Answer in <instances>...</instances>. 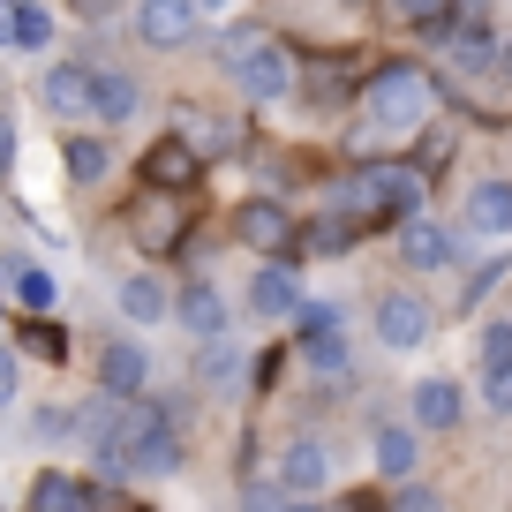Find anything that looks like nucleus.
I'll list each match as a JSON object with an SVG mask.
<instances>
[{"instance_id": "43", "label": "nucleus", "mask_w": 512, "mask_h": 512, "mask_svg": "<svg viewBox=\"0 0 512 512\" xmlns=\"http://www.w3.org/2000/svg\"><path fill=\"white\" fill-rule=\"evenodd\" d=\"M8 31H16V0H0V46H8Z\"/></svg>"}, {"instance_id": "37", "label": "nucleus", "mask_w": 512, "mask_h": 512, "mask_svg": "<svg viewBox=\"0 0 512 512\" xmlns=\"http://www.w3.org/2000/svg\"><path fill=\"white\" fill-rule=\"evenodd\" d=\"M392 512H445V497H437L430 482H400V497H392Z\"/></svg>"}, {"instance_id": "16", "label": "nucleus", "mask_w": 512, "mask_h": 512, "mask_svg": "<svg viewBox=\"0 0 512 512\" xmlns=\"http://www.w3.org/2000/svg\"><path fill=\"white\" fill-rule=\"evenodd\" d=\"M91 76H98L91 61H53L46 83H38V98H46L61 121H76V113H91Z\"/></svg>"}, {"instance_id": "20", "label": "nucleus", "mask_w": 512, "mask_h": 512, "mask_svg": "<svg viewBox=\"0 0 512 512\" xmlns=\"http://www.w3.org/2000/svg\"><path fill=\"white\" fill-rule=\"evenodd\" d=\"M460 219H467V234H512V181H475Z\"/></svg>"}, {"instance_id": "6", "label": "nucleus", "mask_w": 512, "mask_h": 512, "mask_svg": "<svg viewBox=\"0 0 512 512\" xmlns=\"http://www.w3.org/2000/svg\"><path fill=\"white\" fill-rule=\"evenodd\" d=\"M128 234H136L144 256H174L181 241H189V211H181V196L151 189L144 204H128Z\"/></svg>"}, {"instance_id": "15", "label": "nucleus", "mask_w": 512, "mask_h": 512, "mask_svg": "<svg viewBox=\"0 0 512 512\" xmlns=\"http://www.w3.org/2000/svg\"><path fill=\"white\" fill-rule=\"evenodd\" d=\"M91 113H98L106 128L136 121V113H144V83L128 76V68H98V76H91Z\"/></svg>"}, {"instance_id": "49", "label": "nucleus", "mask_w": 512, "mask_h": 512, "mask_svg": "<svg viewBox=\"0 0 512 512\" xmlns=\"http://www.w3.org/2000/svg\"><path fill=\"white\" fill-rule=\"evenodd\" d=\"M347 8H354V0H347Z\"/></svg>"}, {"instance_id": "31", "label": "nucleus", "mask_w": 512, "mask_h": 512, "mask_svg": "<svg viewBox=\"0 0 512 512\" xmlns=\"http://www.w3.org/2000/svg\"><path fill=\"white\" fill-rule=\"evenodd\" d=\"M23 347H31L38 354V362H68V332H61V324H53V317H31V324H23Z\"/></svg>"}, {"instance_id": "45", "label": "nucleus", "mask_w": 512, "mask_h": 512, "mask_svg": "<svg viewBox=\"0 0 512 512\" xmlns=\"http://www.w3.org/2000/svg\"><path fill=\"white\" fill-rule=\"evenodd\" d=\"M76 512H106V505H98V490H91V497H83V505H76Z\"/></svg>"}, {"instance_id": "24", "label": "nucleus", "mask_w": 512, "mask_h": 512, "mask_svg": "<svg viewBox=\"0 0 512 512\" xmlns=\"http://www.w3.org/2000/svg\"><path fill=\"white\" fill-rule=\"evenodd\" d=\"M61 159H68V181H76V189H98L106 166H113V144H106V136H68Z\"/></svg>"}, {"instance_id": "17", "label": "nucleus", "mask_w": 512, "mask_h": 512, "mask_svg": "<svg viewBox=\"0 0 512 512\" xmlns=\"http://www.w3.org/2000/svg\"><path fill=\"white\" fill-rule=\"evenodd\" d=\"M174 317H181L189 339H219L226 332V294L211 287V279H189V287L174 294Z\"/></svg>"}, {"instance_id": "11", "label": "nucleus", "mask_w": 512, "mask_h": 512, "mask_svg": "<svg viewBox=\"0 0 512 512\" xmlns=\"http://www.w3.org/2000/svg\"><path fill=\"white\" fill-rule=\"evenodd\" d=\"M400 264L407 272H445V264H460V234L437 219H400Z\"/></svg>"}, {"instance_id": "44", "label": "nucleus", "mask_w": 512, "mask_h": 512, "mask_svg": "<svg viewBox=\"0 0 512 512\" xmlns=\"http://www.w3.org/2000/svg\"><path fill=\"white\" fill-rule=\"evenodd\" d=\"M287 512H332L324 497H287Z\"/></svg>"}, {"instance_id": "39", "label": "nucleus", "mask_w": 512, "mask_h": 512, "mask_svg": "<svg viewBox=\"0 0 512 512\" xmlns=\"http://www.w3.org/2000/svg\"><path fill=\"white\" fill-rule=\"evenodd\" d=\"M16 392H23V362H16L8 347H0V415L16 407Z\"/></svg>"}, {"instance_id": "5", "label": "nucleus", "mask_w": 512, "mask_h": 512, "mask_svg": "<svg viewBox=\"0 0 512 512\" xmlns=\"http://www.w3.org/2000/svg\"><path fill=\"white\" fill-rule=\"evenodd\" d=\"M369 332H377V347H392V354H415V347H430V332H437V309L422 302V294L392 287V294H377V302H369Z\"/></svg>"}, {"instance_id": "9", "label": "nucleus", "mask_w": 512, "mask_h": 512, "mask_svg": "<svg viewBox=\"0 0 512 512\" xmlns=\"http://www.w3.org/2000/svg\"><path fill=\"white\" fill-rule=\"evenodd\" d=\"M272 482L287 497H317L324 482H332V445H324V437H287V445H279Z\"/></svg>"}, {"instance_id": "25", "label": "nucleus", "mask_w": 512, "mask_h": 512, "mask_svg": "<svg viewBox=\"0 0 512 512\" xmlns=\"http://www.w3.org/2000/svg\"><path fill=\"white\" fill-rule=\"evenodd\" d=\"M83 497H91V482L61 475V467H46V475L31 482V497H23V512H76Z\"/></svg>"}, {"instance_id": "14", "label": "nucleus", "mask_w": 512, "mask_h": 512, "mask_svg": "<svg viewBox=\"0 0 512 512\" xmlns=\"http://www.w3.org/2000/svg\"><path fill=\"white\" fill-rule=\"evenodd\" d=\"M151 384V354L144 339H113L106 354H98V392H113V400H136Z\"/></svg>"}, {"instance_id": "2", "label": "nucleus", "mask_w": 512, "mask_h": 512, "mask_svg": "<svg viewBox=\"0 0 512 512\" xmlns=\"http://www.w3.org/2000/svg\"><path fill=\"white\" fill-rule=\"evenodd\" d=\"M422 189L430 181L415 174L407 159H362L332 181V211H347L354 226H400V219H422Z\"/></svg>"}, {"instance_id": "35", "label": "nucleus", "mask_w": 512, "mask_h": 512, "mask_svg": "<svg viewBox=\"0 0 512 512\" xmlns=\"http://www.w3.org/2000/svg\"><path fill=\"white\" fill-rule=\"evenodd\" d=\"M482 407L497 422H512V369H482Z\"/></svg>"}, {"instance_id": "27", "label": "nucleus", "mask_w": 512, "mask_h": 512, "mask_svg": "<svg viewBox=\"0 0 512 512\" xmlns=\"http://www.w3.org/2000/svg\"><path fill=\"white\" fill-rule=\"evenodd\" d=\"M166 279H151V272H136V279H121V317L128 324H159L166 317Z\"/></svg>"}, {"instance_id": "40", "label": "nucleus", "mask_w": 512, "mask_h": 512, "mask_svg": "<svg viewBox=\"0 0 512 512\" xmlns=\"http://www.w3.org/2000/svg\"><path fill=\"white\" fill-rule=\"evenodd\" d=\"M16 174V121H8V113H0V181Z\"/></svg>"}, {"instance_id": "36", "label": "nucleus", "mask_w": 512, "mask_h": 512, "mask_svg": "<svg viewBox=\"0 0 512 512\" xmlns=\"http://www.w3.org/2000/svg\"><path fill=\"white\" fill-rule=\"evenodd\" d=\"M445 159H452V136H445V128H430V136H422L415 174H422V181H437V174H445Z\"/></svg>"}, {"instance_id": "12", "label": "nucleus", "mask_w": 512, "mask_h": 512, "mask_svg": "<svg viewBox=\"0 0 512 512\" xmlns=\"http://www.w3.org/2000/svg\"><path fill=\"white\" fill-rule=\"evenodd\" d=\"M249 309H256V317H264V324L294 317V309H302V264H294V256H287V264H279V256H272V264L256 272V287H249Z\"/></svg>"}, {"instance_id": "47", "label": "nucleus", "mask_w": 512, "mask_h": 512, "mask_svg": "<svg viewBox=\"0 0 512 512\" xmlns=\"http://www.w3.org/2000/svg\"><path fill=\"white\" fill-rule=\"evenodd\" d=\"M452 8H482V0H452Z\"/></svg>"}, {"instance_id": "10", "label": "nucleus", "mask_w": 512, "mask_h": 512, "mask_svg": "<svg viewBox=\"0 0 512 512\" xmlns=\"http://www.w3.org/2000/svg\"><path fill=\"white\" fill-rule=\"evenodd\" d=\"M196 0H136V38H144L151 53H181L196 38Z\"/></svg>"}, {"instance_id": "48", "label": "nucleus", "mask_w": 512, "mask_h": 512, "mask_svg": "<svg viewBox=\"0 0 512 512\" xmlns=\"http://www.w3.org/2000/svg\"><path fill=\"white\" fill-rule=\"evenodd\" d=\"M505 68H512V46H505Z\"/></svg>"}, {"instance_id": "7", "label": "nucleus", "mask_w": 512, "mask_h": 512, "mask_svg": "<svg viewBox=\"0 0 512 512\" xmlns=\"http://www.w3.org/2000/svg\"><path fill=\"white\" fill-rule=\"evenodd\" d=\"M294 211L279 204V196H249V204L234 211V241L241 249H256V256H294Z\"/></svg>"}, {"instance_id": "4", "label": "nucleus", "mask_w": 512, "mask_h": 512, "mask_svg": "<svg viewBox=\"0 0 512 512\" xmlns=\"http://www.w3.org/2000/svg\"><path fill=\"white\" fill-rule=\"evenodd\" d=\"M226 76H234V91L249 98V106H272V98L302 91V53H294L287 38H264V46H256L241 68H226Z\"/></svg>"}, {"instance_id": "32", "label": "nucleus", "mask_w": 512, "mask_h": 512, "mask_svg": "<svg viewBox=\"0 0 512 512\" xmlns=\"http://www.w3.org/2000/svg\"><path fill=\"white\" fill-rule=\"evenodd\" d=\"M264 38H272V31H264V23H234V31L219 38V68H241V61H249L256 46H264Z\"/></svg>"}, {"instance_id": "42", "label": "nucleus", "mask_w": 512, "mask_h": 512, "mask_svg": "<svg viewBox=\"0 0 512 512\" xmlns=\"http://www.w3.org/2000/svg\"><path fill=\"white\" fill-rule=\"evenodd\" d=\"M121 0H76V16H113Z\"/></svg>"}, {"instance_id": "46", "label": "nucleus", "mask_w": 512, "mask_h": 512, "mask_svg": "<svg viewBox=\"0 0 512 512\" xmlns=\"http://www.w3.org/2000/svg\"><path fill=\"white\" fill-rule=\"evenodd\" d=\"M196 8H226V0H196Z\"/></svg>"}, {"instance_id": "18", "label": "nucleus", "mask_w": 512, "mask_h": 512, "mask_svg": "<svg viewBox=\"0 0 512 512\" xmlns=\"http://www.w3.org/2000/svg\"><path fill=\"white\" fill-rule=\"evenodd\" d=\"M369 452H377V475L384 482H415V467H422V437L407 430V422H377Z\"/></svg>"}, {"instance_id": "1", "label": "nucleus", "mask_w": 512, "mask_h": 512, "mask_svg": "<svg viewBox=\"0 0 512 512\" xmlns=\"http://www.w3.org/2000/svg\"><path fill=\"white\" fill-rule=\"evenodd\" d=\"M354 106H362L354 136H369V144H407V136H422V128H430L437 76H430L422 61H384L377 76L354 91Z\"/></svg>"}, {"instance_id": "33", "label": "nucleus", "mask_w": 512, "mask_h": 512, "mask_svg": "<svg viewBox=\"0 0 512 512\" xmlns=\"http://www.w3.org/2000/svg\"><path fill=\"white\" fill-rule=\"evenodd\" d=\"M339 324H347L339 302H302V309H294V332H302V339H324V332H339Z\"/></svg>"}, {"instance_id": "3", "label": "nucleus", "mask_w": 512, "mask_h": 512, "mask_svg": "<svg viewBox=\"0 0 512 512\" xmlns=\"http://www.w3.org/2000/svg\"><path fill=\"white\" fill-rule=\"evenodd\" d=\"M113 437H121V460H128V475H144V482H166V475H181V422H174V407L166 400H121V415H113Z\"/></svg>"}, {"instance_id": "13", "label": "nucleus", "mask_w": 512, "mask_h": 512, "mask_svg": "<svg viewBox=\"0 0 512 512\" xmlns=\"http://www.w3.org/2000/svg\"><path fill=\"white\" fill-rule=\"evenodd\" d=\"M460 415H467V392L452 377H422L415 392H407V422H415V430H460Z\"/></svg>"}, {"instance_id": "8", "label": "nucleus", "mask_w": 512, "mask_h": 512, "mask_svg": "<svg viewBox=\"0 0 512 512\" xmlns=\"http://www.w3.org/2000/svg\"><path fill=\"white\" fill-rule=\"evenodd\" d=\"M196 181H204V151H196L189 136H159V144L144 151V189H166V196H189Z\"/></svg>"}, {"instance_id": "22", "label": "nucleus", "mask_w": 512, "mask_h": 512, "mask_svg": "<svg viewBox=\"0 0 512 512\" xmlns=\"http://www.w3.org/2000/svg\"><path fill=\"white\" fill-rule=\"evenodd\" d=\"M354 83V61L347 53H317V61H302V98L309 106H339V91Z\"/></svg>"}, {"instance_id": "23", "label": "nucleus", "mask_w": 512, "mask_h": 512, "mask_svg": "<svg viewBox=\"0 0 512 512\" xmlns=\"http://www.w3.org/2000/svg\"><path fill=\"white\" fill-rule=\"evenodd\" d=\"M0 272H8V294H16V302L31 309V317H46V309H53V294H61V279H53L46 264H16V256H8Z\"/></svg>"}, {"instance_id": "19", "label": "nucleus", "mask_w": 512, "mask_h": 512, "mask_svg": "<svg viewBox=\"0 0 512 512\" xmlns=\"http://www.w3.org/2000/svg\"><path fill=\"white\" fill-rule=\"evenodd\" d=\"M437 46H445V61L460 68V76H482V68H497V61H505L497 31H482V23H452V31L437 38Z\"/></svg>"}, {"instance_id": "21", "label": "nucleus", "mask_w": 512, "mask_h": 512, "mask_svg": "<svg viewBox=\"0 0 512 512\" xmlns=\"http://www.w3.org/2000/svg\"><path fill=\"white\" fill-rule=\"evenodd\" d=\"M362 241V226L347 219V211H324V219H302L294 226V256H339Z\"/></svg>"}, {"instance_id": "28", "label": "nucleus", "mask_w": 512, "mask_h": 512, "mask_svg": "<svg viewBox=\"0 0 512 512\" xmlns=\"http://www.w3.org/2000/svg\"><path fill=\"white\" fill-rule=\"evenodd\" d=\"M8 46H16V53H46L53 46V16L38 8V0H16V31H8Z\"/></svg>"}, {"instance_id": "34", "label": "nucleus", "mask_w": 512, "mask_h": 512, "mask_svg": "<svg viewBox=\"0 0 512 512\" xmlns=\"http://www.w3.org/2000/svg\"><path fill=\"white\" fill-rule=\"evenodd\" d=\"M475 362H482V369H512V324H505V317H497V324H482Z\"/></svg>"}, {"instance_id": "26", "label": "nucleus", "mask_w": 512, "mask_h": 512, "mask_svg": "<svg viewBox=\"0 0 512 512\" xmlns=\"http://www.w3.org/2000/svg\"><path fill=\"white\" fill-rule=\"evenodd\" d=\"M241 377V347L234 339H196V384H211V392H226V384Z\"/></svg>"}, {"instance_id": "41", "label": "nucleus", "mask_w": 512, "mask_h": 512, "mask_svg": "<svg viewBox=\"0 0 512 512\" xmlns=\"http://www.w3.org/2000/svg\"><path fill=\"white\" fill-rule=\"evenodd\" d=\"M339 512H392V505H384L377 490H347V505H339Z\"/></svg>"}, {"instance_id": "30", "label": "nucleus", "mask_w": 512, "mask_h": 512, "mask_svg": "<svg viewBox=\"0 0 512 512\" xmlns=\"http://www.w3.org/2000/svg\"><path fill=\"white\" fill-rule=\"evenodd\" d=\"M384 8H392L400 23H422V31H437V38L452 31V0H384Z\"/></svg>"}, {"instance_id": "38", "label": "nucleus", "mask_w": 512, "mask_h": 512, "mask_svg": "<svg viewBox=\"0 0 512 512\" xmlns=\"http://www.w3.org/2000/svg\"><path fill=\"white\" fill-rule=\"evenodd\" d=\"M505 272H512L505 256H490V264H482V272H475V279H467V287H460V302L475 309V302H482V294H490V287H497V279H505Z\"/></svg>"}, {"instance_id": "29", "label": "nucleus", "mask_w": 512, "mask_h": 512, "mask_svg": "<svg viewBox=\"0 0 512 512\" xmlns=\"http://www.w3.org/2000/svg\"><path fill=\"white\" fill-rule=\"evenodd\" d=\"M302 362L317 369V377H354V347L339 332H324V339H302Z\"/></svg>"}]
</instances>
